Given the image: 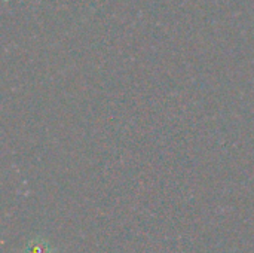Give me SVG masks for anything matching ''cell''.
<instances>
[{
	"mask_svg": "<svg viewBox=\"0 0 254 253\" xmlns=\"http://www.w3.org/2000/svg\"><path fill=\"white\" fill-rule=\"evenodd\" d=\"M25 253H52L51 246L43 240H34L27 246Z\"/></svg>",
	"mask_w": 254,
	"mask_h": 253,
	"instance_id": "cell-1",
	"label": "cell"
}]
</instances>
